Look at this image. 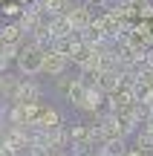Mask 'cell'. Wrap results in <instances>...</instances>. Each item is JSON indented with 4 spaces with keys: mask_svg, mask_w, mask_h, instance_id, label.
Wrapping results in <instances>:
<instances>
[{
    "mask_svg": "<svg viewBox=\"0 0 153 156\" xmlns=\"http://www.w3.org/2000/svg\"><path fill=\"white\" fill-rule=\"evenodd\" d=\"M124 156H148V153H142L139 147H127V151H124Z\"/></svg>",
    "mask_w": 153,
    "mask_h": 156,
    "instance_id": "14",
    "label": "cell"
},
{
    "mask_svg": "<svg viewBox=\"0 0 153 156\" xmlns=\"http://www.w3.org/2000/svg\"><path fill=\"white\" fill-rule=\"evenodd\" d=\"M64 15H67V20L72 23V29H75L78 35L84 32V29L90 26L92 20H96V17H92V12H90V3H84V0H75V3H69Z\"/></svg>",
    "mask_w": 153,
    "mask_h": 156,
    "instance_id": "4",
    "label": "cell"
},
{
    "mask_svg": "<svg viewBox=\"0 0 153 156\" xmlns=\"http://www.w3.org/2000/svg\"><path fill=\"white\" fill-rule=\"evenodd\" d=\"M127 151V142H104L101 147H98V156H124Z\"/></svg>",
    "mask_w": 153,
    "mask_h": 156,
    "instance_id": "11",
    "label": "cell"
},
{
    "mask_svg": "<svg viewBox=\"0 0 153 156\" xmlns=\"http://www.w3.org/2000/svg\"><path fill=\"white\" fill-rule=\"evenodd\" d=\"M12 64H15V61H12V58H6L3 52H0V75H6V73H9V69H12Z\"/></svg>",
    "mask_w": 153,
    "mask_h": 156,
    "instance_id": "13",
    "label": "cell"
},
{
    "mask_svg": "<svg viewBox=\"0 0 153 156\" xmlns=\"http://www.w3.org/2000/svg\"><path fill=\"white\" fill-rule=\"evenodd\" d=\"M69 58L64 55V52H58L55 46H49V49L43 52V69H40V75H49V78H61V75H67V69H69Z\"/></svg>",
    "mask_w": 153,
    "mask_h": 156,
    "instance_id": "3",
    "label": "cell"
},
{
    "mask_svg": "<svg viewBox=\"0 0 153 156\" xmlns=\"http://www.w3.org/2000/svg\"><path fill=\"white\" fill-rule=\"evenodd\" d=\"M43 52L46 49H40L38 44H32V41H23V46H20V55H17V61H15V67H17V73L20 75H40V69H43Z\"/></svg>",
    "mask_w": 153,
    "mask_h": 156,
    "instance_id": "1",
    "label": "cell"
},
{
    "mask_svg": "<svg viewBox=\"0 0 153 156\" xmlns=\"http://www.w3.org/2000/svg\"><path fill=\"white\" fill-rule=\"evenodd\" d=\"M40 98H43V87H40L38 75H23L12 104H17V101H40Z\"/></svg>",
    "mask_w": 153,
    "mask_h": 156,
    "instance_id": "5",
    "label": "cell"
},
{
    "mask_svg": "<svg viewBox=\"0 0 153 156\" xmlns=\"http://www.w3.org/2000/svg\"><path fill=\"white\" fill-rule=\"evenodd\" d=\"M61 124H64V119H61V113H58V107H52V104H43L32 127H35V130H46V133H49V130L61 127Z\"/></svg>",
    "mask_w": 153,
    "mask_h": 156,
    "instance_id": "6",
    "label": "cell"
},
{
    "mask_svg": "<svg viewBox=\"0 0 153 156\" xmlns=\"http://www.w3.org/2000/svg\"><path fill=\"white\" fill-rule=\"evenodd\" d=\"M38 6L46 12V17H55V15H64L69 6V0H38Z\"/></svg>",
    "mask_w": 153,
    "mask_h": 156,
    "instance_id": "10",
    "label": "cell"
},
{
    "mask_svg": "<svg viewBox=\"0 0 153 156\" xmlns=\"http://www.w3.org/2000/svg\"><path fill=\"white\" fill-rule=\"evenodd\" d=\"M104 104H107V93H101V90H98V87H96L92 81H87V87H84V93H81V98L75 101V110H81V113H92V116H98Z\"/></svg>",
    "mask_w": 153,
    "mask_h": 156,
    "instance_id": "2",
    "label": "cell"
},
{
    "mask_svg": "<svg viewBox=\"0 0 153 156\" xmlns=\"http://www.w3.org/2000/svg\"><path fill=\"white\" fill-rule=\"evenodd\" d=\"M46 26H49V38H52V44H58V41H64V38H72V35H78L72 29V23L67 20V15H55V17H49L46 20Z\"/></svg>",
    "mask_w": 153,
    "mask_h": 156,
    "instance_id": "8",
    "label": "cell"
},
{
    "mask_svg": "<svg viewBox=\"0 0 153 156\" xmlns=\"http://www.w3.org/2000/svg\"><path fill=\"white\" fill-rule=\"evenodd\" d=\"M0 15L9 17V20H17V17L23 15V6H20V3H15V0H9V3L0 6Z\"/></svg>",
    "mask_w": 153,
    "mask_h": 156,
    "instance_id": "12",
    "label": "cell"
},
{
    "mask_svg": "<svg viewBox=\"0 0 153 156\" xmlns=\"http://www.w3.org/2000/svg\"><path fill=\"white\" fill-rule=\"evenodd\" d=\"M26 38H29L26 29H23L17 20H6L3 26H0V44H6V46H23Z\"/></svg>",
    "mask_w": 153,
    "mask_h": 156,
    "instance_id": "7",
    "label": "cell"
},
{
    "mask_svg": "<svg viewBox=\"0 0 153 156\" xmlns=\"http://www.w3.org/2000/svg\"><path fill=\"white\" fill-rule=\"evenodd\" d=\"M49 156H72L69 151H49Z\"/></svg>",
    "mask_w": 153,
    "mask_h": 156,
    "instance_id": "15",
    "label": "cell"
},
{
    "mask_svg": "<svg viewBox=\"0 0 153 156\" xmlns=\"http://www.w3.org/2000/svg\"><path fill=\"white\" fill-rule=\"evenodd\" d=\"M133 147H139L142 153H153V130H148L142 124V127L133 133Z\"/></svg>",
    "mask_w": 153,
    "mask_h": 156,
    "instance_id": "9",
    "label": "cell"
},
{
    "mask_svg": "<svg viewBox=\"0 0 153 156\" xmlns=\"http://www.w3.org/2000/svg\"><path fill=\"white\" fill-rule=\"evenodd\" d=\"M3 3H6V0H0V6H3Z\"/></svg>",
    "mask_w": 153,
    "mask_h": 156,
    "instance_id": "16",
    "label": "cell"
}]
</instances>
